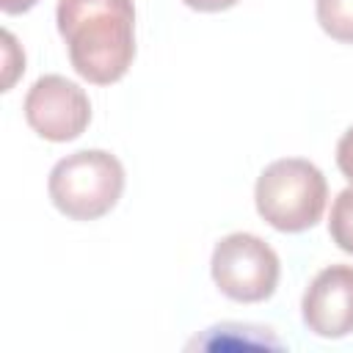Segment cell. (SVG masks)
Returning a JSON list of instances; mask_svg holds the SVG:
<instances>
[{"mask_svg":"<svg viewBox=\"0 0 353 353\" xmlns=\"http://www.w3.org/2000/svg\"><path fill=\"white\" fill-rule=\"evenodd\" d=\"M55 25L74 72L94 83H119L135 61L132 0H58Z\"/></svg>","mask_w":353,"mask_h":353,"instance_id":"cell-1","label":"cell"},{"mask_svg":"<svg viewBox=\"0 0 353 353\" xmlns=\"http://www.w3.org/2000/svg\"><path fill=\"white\" fill-rule=\"evenodd\" d=\"M328 201L323 171L306 157H281L268 163L254 185V204L265 223L276 232L298 234L312 229Z\"/></svg>","mask_w":353,"mask_h":353,"instance_id":"cell-2","label":"cell"},{"mask_svg":"<svg viewBox=\"0 0 353 353\" xmlns=\"http://www.w3.org/2000/svg\"><path fill=\"white\" fill-rule=\"evenodd\" d=\"M52 207L72 221L108 215L124 193V165L105 149H80L61 157L47 179Z\"/></svg>","mask_w":353,"mask_h":353,"instance_id":"cell-3","label":"cell"},{"mask_svg":"<svg viewBox=\"0 0 353 353\" xmlns=\"http://www.w3.org/2000/svg\"><path fill=\"white\" fill-rule=\"evenodd\" d=\"M210 276L229 301L259 303L276 292L281 262L262 237L251 232H232L215 243Z\"/></svg>","mask_w":353,"mask_h":353,"instance_id":"cell-4","label":"cell"},{"mask_svg":"<svg viewBox=\"0 0 353 353\" xmlns=\"http://www.w3.org/2000/svg\"><path fill=\"white\" fill-rule=\"evenodd\" d=\"M22 113L28 127L52 143L74 141L91 121L88 94L63 74H41L25 94Z\"/></svg>","mask_w":353,"mask_h":353,"instance_id":"cell-5","label":"cell"},{"mask_svg":"<svg viewBox=\"0 0 353 353\" xmlns=\"http://www.w3.org/2000/svg\"><path fill=\"white\" fill-rule=\"evenodd\" d=\"M303 325L323 339L353 334V265H328L301 298Z\"/></svg>","mask_w":353,"mask_h":353,"instance_id":"cell-6","label":"cell"},{"mask_svg":"<svg viewBox=\"0 0 353 353\" xmlns=\"http://www.w3.org/2000/svg\"><path fill=\"white\" fill-rule=\"evenodd\" d=\"M314 17L325 36L353 44V0H314Z\"/></svg>","mask_w":353,"mask_h":353,"instance_id":"cell-7","label":"cell"},{"mask_svg":"<svg viewBox=\"0 0 353 353\" xmlns=\"http://www.w3.org/2000/svg\"><path fill=\"white\" fill-rule=\"evenodd\" d=\"M328 234L339 251L353 254V185L336 193L328 215Z\"/></svg>","mask_w":353,"mask_h":353,"instance_id":"cell-8","label":"cell"},{"mask_svg":"<svg viewBox=\"0 0 353 353\" xmlns=\"http://www.w3.org/2000/svg\"><path fill=\"white\" fill-rule=\"evenodd\" d=\"M25 72V52L11 30H3V91H11L14 80Z\"/></svg>","mask_w":353,"mask_h":353,"instance_id":"cell-9","label":"cell"},{"mask_svg":"<svg viewBox=\"0 0 353 353\" xmlns=\"http://www.w3.org/2000/svg\"><path fill=\"white\" fill-rule=\"evenodd\" d=\"M336 168L353 185V127L345 130L342 138L336 141Z\"/></svg>","mask_w":353,"mask_h":353,"instance_id":"cell-10","label":"cell"},{"mask_svg":"<svg viewBox=\"0 0 353 353\" xmlns=\"http://www.w3.org/2000/svg\"><path fill=\"white\" fill-rule=\"evenodd\" d=\"M182 3L193 11H201V14H218V11H226V8L237 6L240 0H182Z\"/></svg>","mask_w":353,"mask_h":353,"instance_id":"cell-11","label":"cell"},{"mask_svg":"<svg viewBox=\"0 0 353 353\" xmlns=\"http://www.w3.org/2000/svg\"><path fill=\"white\" fill-rule=\"evenodd\" d=\"M36 3H41V0H0V11L3 14H25V11H30Z\"/></svg>","mask_w":353,"mask_h":353,"instance_id":"cell-12","label":"cell"}]
</instances>
